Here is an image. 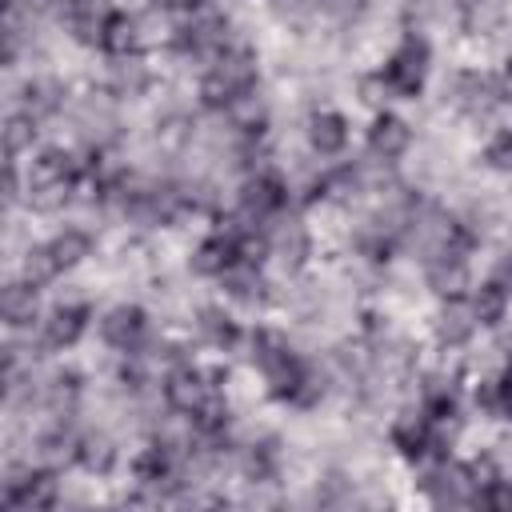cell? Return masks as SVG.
<instances>
[{
  "label": "cell",
  "mask_w": 512,
  "mask_h": 512,
  "mask_svg": "<svg viewBox=\"0 0 512 512\" xmlns=\"http://www.w3.org/2000/svg\"><path fill=\"white\" fill-rule=\"evenodd\" d=\"M104 48H108L112 56H132V52H140V48H144V44H140V20H136V16L116 12V16L108 20Z\"/></svg>",
  "instance_id": "obj_23"
},
{
  "label": "cell",
  "mask_w": 512,
  "mask_h": 512,
  "mask_svg": "<svg viewBox=\"0 0 512 512\" xmlns=\"http://www.w3.org/2000/svg\"><path fill=\"white\" fill-rule=\"evenodd\" d=\"M64 4L68 0H24V8H32V12H64Z\"/></svg>",
  "instance_id": "obj_39"
},
{
  "label": "cell",
  "mask_w": 512,
  "mask_h": 512,
  "mask_svg": "<svg viewBox=\"0 0 512 512\" xmlns=\"http://www.w3.org/2000/svg\"><path fill=\"white\" fill-rule=\"evenodd\" d=\"M468 472H472V484H476L480 492L500 476V472H496V464H492V456H476V460L468 464Z\"/></svg>",
  "instance_id": "obj_36"
},
{
  "label": "cell",
  "mask_w": 512,
  "mask_h": 512,
  "mask_svg": "<svg viewBox=\"0 0 512 512\" xmlns=\"http://www.w3.org/2000/svg\"><path fill=\"white\" fill-rule=\"evenodd\" d=\"M172 12H196L200 8V0H164Z\"/></svg>",
  "instance_id": "obj_41"
},
{
  "label": "cell",
  "mask_w": 512,
  "mask_h": 512,
  "mask_svg": "<svg viewBox=\"0 0 512 512\" xmlns=\"http://www.w3.org/2000/svg\"><path fill=\"white\" fill-rule=\"evenodd\" d=\"M52 256H56V264L60 268H72V264H80L88 252H92V236L88 232H80V228H64V232H56L52 236Z\"/></svg>",
  "instance_id": "obj_24"
},
{
  "label": "cell",
  "mask_w": 512,
  "mask_h": 512,
  "mask_svg": "<svg viewBox=\"0 0 512 512\" xmlns=\"http://www.w3.org/2000/svg\"><path fill=\"white\" fill-rule=\"evenodd\" d=\"M504 380H512V356H508V372H504Z\"/></svg>",
  "instance_id": "obj_42"
},
{
  "label": "cell",
  "mask_w": 512,
  "mask_h": 512,
  "mask_svg": "<svg viewBox=\"0 0 512 512\" xmlns=\"http://www.w3.org/2000/svg\"><path fill=\"white\" fill-rule=\"evenodd\" d=\"M212 388H216V384H204V376H200L196 368H172V372L164 376V400H168V408H172V412H184L188 420L200 412V404L208 400Z\"/></svg>",
  "instance_id": "obj_6"
},
{
  "label": "cell",
  "mask_w": 512,
  "mask_h": 512,
  "mask_svg": "<svg viewBox=\"0 0 512 512\" xmlns=\"http://www.w3.org/2000/svg\"><path fill=\"white\" fill-rule=\"evenodd\" d=\"M268 252L280 260L284 272H296L308 256V232L296 224V220H276L268 228Z\"/></svg>",
  "instance_id": "obj_11"
},
{
  "label": "cell",
  "mask_w": 512,
  "mask_h": 512,
  "mask_svg": "<svg viewBox=\"0 0 512 512\" xmlns=\"http://www.w3.org/2000/svg\"><path fill=\"white\" fill-rule=\"evenodd\" d=\"M76 392H80V388H76V380H72V376H56V380L44 388V408H48L52 416H60V420H64V416L72 412V404H76Z\"/></svg>",
  "instance_id": "obj_31"
},
{
  "label": "cell",
  "mask_w": 512,
  "mask_h": 512,
  "mask_svg": "<svg viewBox=\"0 0 512 512\" xmlns=\"http://www.w3.org/2000/svg\"><path fill=\"white\" fill-rule=\"evenodd\" d=\"M32 140H36V116H28V112L8 116V124H4V148H8V156L28 152Z\"/></svg>",
  "instance_id": "obj_28"
},
{
  "label": "cell",
  "mask_w": 512,
  "mask_h": 512,
  "mask_svg": "<svg viewBox=\"0 0 512 512\" xmlns=\"http://www.w3.org/2000/svg\"><path fill=\"white\" fill-rule=\"evenodd\" d=\"M476 332V316H472V304H460L456 296L440 308V316H436V336H440V344H448V348H460V344H468V336Z\"/></svg>",
  "instance_id": "obj_16"
},
{
  "label": "cell",
  "mask_w": 512,
  "mask_h": 512,
  "mask_svg": "<svg viewBox=\"0 0 512 512\" xmlns=\"http://www.w3.org/2000/svg\"><path fill=\"white\" fill-rule=\"evenodd\" d=\"M60 100H64V88L56 80H28V88H24V112L28 116H48L60 108Z\"/></svg>",
  "instance_id": "obj_26"
},
{
  "label": "cell",
  "mask_w": 512,
  "mask_h": 512,
  "mask_svg": "<svg viewBox=\"0 0 512 512\" xmlns=\"http://www.w3.org/2000/svg\"><path fill=\"white\" fill-rule=\"evenodd\" d=\"M60 16L68 20V32H72L80 44H104V32H108V20H112V16H108L96 0H68Z\"/></svg>",
  "instance_id": "obj_13"
},
{
  "label": "cell",
  "mask_w": 512,
  "mask_h": 512,
  "mask_svg": "<svg viewBox=\"0 0 512 512\" xmlns=\"http://www.w3.org/2000/svg\"><path fill=\"white\" fill-rule=\"evenodd\" d=\"M4 200H8V204L20 200V184H16V168H12V164L4 168Z\"/></svg>",
  "instance_id": "obj_38"
},
{
  "label": "cell",
  "mask_w": 512,
  "mask_h": 512,
  "mask_svg": "<svg viewBox=\"0 0 512 512\" xmlns=\"http://www.w3.org/2000/svg\"><path fill=\"white\" fill-rule=\"evenodd\" d=\"M140 84H144L140 64H116V88L120 92H140Z\"/></svg>",
  "instance_id": "obj_37"
},
{
  "label": "cell",
  "mask_w": 512,
  "mask_h": 512,
  "mask_svg": "<svg viewBox=\"0 0 512 512\" xmlns=\"http://www.w3.org/2000/svg\"><path fill=\"white\" fill-rule=\"evenodd\" d=\"M428 496H432V504H440V508H464V504H476V500H480V488L472 484L468 464H448V460H440L436 472L428 476Z\"/></svg>",
  "instance_id": "obj_5"
},
{
  "label": "cell",
  "mask_w": 512,
  "mask_h": 512,
  "mask_svg": "<svg viewBox=\"0 0 512 512\" xmlns=\"http://www.w3.org/2000/svg\"><path fill=\"white\" fill-rule=\"evenodd\" d=\"M452 100L468 116H488L504 96H500V84L492 76H484V72H460L456 84H452Z\"/></svg>",
  "instance_id": "obj_7"
},
{
  "label": "cell",
  "mask_w": 512,
  "mask_h": 512,
  "mask_svg": "<svg viewBox=\"0 0 512 512\" xmlns=\"http://www.w3.org/2000/svg\"><path fill=\"white\" fill-rule=\"evenodd\" d=\"M60 272V264H56V256H52V248L44 244V248H28L24 252V264H20V276L32 284V288H40V284H48L52 276Z\"/></svg>",
  "instance_id": "obj_27"
},
{
  "label": "cell",
  "mask_w": 512,
  "mask_h": 512,
  "mask_svg": "<svg viewBox=\"0 0 512 512\" xmlns=\"http://www.w3.org/2000/svg\"><path fill=\"white\" fill-rule=\"evenodd\" d=\"M500 96L512 104V64H508V68H504V76H500Z\"/></svg>",
  "instance_id": "obj_40"
},
{
  "label": "cell",
  "mask_w": 512,
  "mask_h": 512,
  "mask_svg": "<svg viewBox=\"0 0 512 512\" xmlns=\"http://www.w3.org/2000/svg\"><path fill=\"white\" fill-rule=\"evenodd\" d=\"M240 472H244L252 484L272 480V472H276V456H272V448H268V444H248L244 456H240Z\"/></svg>",
  "instance_id": "obj_29"
},
{
  "label": "cell",
  "mask_w": 512,
  "mask_h": 512,
  "mask_svg": "<svg viewBox=\"0 0 512 512\" xmlns=\"http://www.w3.org/2000/svg\"><path fill=\"white\" fill-rule=\"evenodd\" d=\"M144 312L136 308V304H116L104 320H100V332H104V340L112 344V348H120V352H132L136 344H140V336H144Z\"/></svg>",
  "instance_id": "obj_12"
},
{
  "label": "cell",
  "mask_w": 512,
  "mask_h": 512,
  "mask_svg": "<svg viewBox=\"0 0 512 512\" xmlns=\"http://www.w3.org/2000/svg\"><path fill=\"white\" fill-rule=\"evenodd\" d=\"M380 76H384V84H388L396 96H416L420 84H424V76H428V44H424L420 36H408V40L392 52V60H388V68H384Z\"/></svg>",
  "instance_id": "obj_3"
},
{
  "label": "cell",
  "mask_w": 512,
  "mask_h": 512,
  "mask_svg": "<svg viewBox=\"0 0 512 512\" xmlns=\"http://www.w3.org/2000/svg\"><path fill=\"white\" fill-rule=\"evenodd\" d=\"M248 88H256V56L248 52V48H240V44H232L228 52H220L216 60H212V68L204 72V80H200V100L208 104V108H228L240 92H248Z\"/></svg>",
  "instance_id": "obj_1"
},
{
  "label": "cell",
  "mask_w": 512,
  "mask_h": 512,
  "mask_svg": "<svg viewBox=\"0 0 512 512\" xmlns=\"http://www.w3.org/2000/svg\"><path fill=\"white\" fill-rule=\"evenodd\" d=\"M228 116H232V128L236 132H244V136H256L260 128H264V116H268V104H264V96L256 92V88H248V92H240L228 108H224Z\"/></svg>",
  "instance_id": "obj_21"
},
{
  "label": "cell",
  "mask_w": 512,
  "mask_h": 512,
  "mask_svg": "<svg viewBox=\"0 0 512 512\" xmlns=\"http://www.w3.org/2000/svg\"><path fill=\"white\" fill-rule=\"evenodd\" d=\"M316 4H320V12L332 16V20H356V16L364 12V0H316Z\"/></svg>",
  "instance_id": "obj_35"
},
{
  "label": "cell",
  "mask_w": 512,
  "mask_h": 512,
  "mask_svg": "<svg viewBox=\"0 0 512 512\" xmlns=\"http://www.w3.org/2000/svg\"><path fill=\"white\" fill-rule=\"evenodd\" d=\"M0 312H4V324L8 328H28L36 320V288L28 280L8 284L4 288V300H0Z\"/></svg>",
  "instance_id": "obj_20"
},
{
  "label": "cell",
  "mask_w": 512,
  "mask_h": 512,
  "mask_svg": "<svg viewBox=\"0 0 512 512\" xmlns=\"http://www.w3.org/2000/svg\"><path fill=\"white\" fill-rule=\"evenodd\" d=\"M76 460H80L88 472L104 476V472L116 464V448H112V440H108V436L92 432V436H80V452H76Z\"/></svg>",
  "instance_id": "obj_25"
},
{
  "label": "cell",
  "mask_w": 512,
  "mask_h": 512,
  "mask_svg": "<svg viewBox=\"0 0 512 512\" xmlns=\"http://www.w3.org/2000/svg\"><path fill=\"white\" fill-rule=\"evenodd\" d=\"M308 144H312L320 156H336V152L348 144V124H344V116H336V112H316V116L308 120Z\"/></svg>",
  "instance_id": "obj_18"
},
{
  "label": "cell",
  "mask_w": 512,
  "mask_h": 512,
  "mask_svg": "<svg viewBox=\"0 0 512 512\" xmlns=\"http://www.w3.org/2000/svg\"><path fill=\"white\" fill-rule=\"evenodd\" d=\"M480 504L484 508H496V512H512V480H492L484 492H480Z\"/></svg>",
  "instance_id": "obj_33"
},
{
  "label": "cell",
  "mask_w": 512,
  "mask_h": 512,
  "mask_svg": "<svg viewBox=\"0 0 512 512\" xmlns=\"http://www.w3.org/2000/svg\"><path fill=\"white\" fill-rule=\"evenodd\" d=\"M408 144H412V128H408L400 116L380 112V116L372 120V128H368V148H372L376 160H396V156L408 152Z\"/></svg>",
  "instance_id": "obj_10"
},
{
  "label": "cell",
  "mask_w": 512,
  "mask_h": 512,
  "mask_svg": "<svg viewBox=\"0 0 512 512\" xmlns=\"http://www.w3.org/2000/svg\"><path fill=\"white\" fill-rule=\"evenodd\" d=\"M232 260H240V236H236V232H216V236H208V240L192 252V268H196L200 276H220Z\"/></svg>",
  "instance_id": "obj_14"
},
{
  "label": "cell",
  "mask_w": 512,
  "mask_h": 512,
  "mask_svg": "<svg viewBox=\"0 0 512 512\" xmlns=\"http://www.w3.org/2000/svg\"><path fill=\"white\" fill-rule=\"evenodd\" d=\"M252 360H256V368L264 372L272 396H284V400L296 396V388H300V380H304V364L292 356V348H288V340H284L280 332L260 328V332L252 336Z\"/></svg>",
  "instance_id": "obj_2"
},
{
  "label": "cell",
  "mask_w": 512,
  "mask_h": 512,
  "mask_svg": "<svg viewBox=\"0 0 512 512\" xmlns=\"http://www.w3.org/2000/svg\"><path fill=\"white\" fill-rule=\"evenodd\" d=\"M84 308L80 304H60V308H52V316L44 320V344L48 348H68V344H76L80 340V332H84Z\"/></svg>",
  "instance_id": "obj_17"
},
{
  "label": "cell",
  "mask_w": 512,
  "mask_h": 512,
  "mask_svg": "<svg viewBox=\"0 0 512 512\" xmlns=\"http://www.w3.org/2000/svg\"><path fill=\"white\" fill-rule=\"evenodd\" d=\"M484 160L492 168H500V172H512V132H496L488 140V148H484Z\"/></svg>",
  "instance_id": "obj_32"
},
{
  "label": "cell",
  "mask_w": 512,
  "mask_h": 512,
  "mask_svg": "<svg viewBox=\"0 0 512 512\" xmlns=\"http://www.w3.org/2000/svg\"><path fill=\"white\" fill-rule=\"evenodd\" d=\"M284 200H288L284 184H280L272 172H256V176H248L244 188H240V216H244L248 224L276 220V212L284 208Z\"/></svg>",
  "instance_id": "obj_4"
},
{
  "label": "cell",
  "mask_w": 512,
  "mask_h": 512,
  "mask_svg": "<svg viewBox=\"0 0 512 512\" xmlns=\"http://www.w3.org/2000/svg\"><path fill=\"white\" fill-rule=\"evenodd\" d=\"M4 504L12 508H52L56 504V480L48 472H12L4 484Z\"/></svg>",
  "instance_id": "obj_8"
},
{
  "label": "cell",
  "mask_w": 512,
  "mask_h": 512,
  "mask_svg": "<svg viewBox=\"0 0 512 512\" xmlns=\"http://www.w3.org/2000/svg\"><path fill=\"white\" fill-rule=\"evenodd\" d=\"M392 444L404 456H424L432 448V416H428V408H404L392 420Z\"/></svg>",
  "instance_id": "obj_9"
},
{
  "label": "cell",
  "mask_w": 512,
  "mask_h": 512,
  "mask_svg": "<svg viewBox=\"0 0 512 512\" xmlns=\"http://www.w3.org/2000/svg\"><path fill=\"white\" fill-rule=\"evenodd\" d=\"M472 316L476 324H500L504 320V308H508V292L500 280H484L480 288H472Z\"/></svg>",
  "instance_id": "obj_22"
},
{
  "label": "cell",
  "mask_w": 512,
  "mask_h": 512,
  "mask_svg": "<svg viewBox=\"0 0 512 512\" xmlns=\"http://www.w3.org/2000/svg\"><path fill=\"white\" fill-rule=\"evenodd\" d=\"M220 284L228 296L244 300V304H256L260 292H264V280H260V268L252 260H232L224 272H220Z\"/></svg>",
  "instance_id": "obj_19"
},
{
  "label": "cell",
  "mask_w": 512,
  "mask_h": 512,
  "mask_svg": "<svg viewBox=\"0 0 512 512\" xmlns=\"http://www.w3.org/2000/svg\"><path fill=\"white\" fill-rule=\"evenodd\" d=\"M188 136H192V120H184V116H172V120L160 124V144L164 148H180Z\"/></svg>",
  "instance_id": "obj_34"
},
{
  "label": "cell",
  "mask_w": 512,
  "mask_h": 512,
  "mask_svg": "<svg viewBox=\"0 0 512 512\" xmlns=\"http://www.w3.org/2000/svg\"><path fill=\"white\" fill-rule=\"evenodd\" d=\"M196 324H200V336H204L208 344H216V348H228V344L236 340V324H232L220 308H204Z\"/></svg>",
  "instance_id": "obj_30"
},
{
  "label": "cell",
  "mask_w": 512,
  "mask_h": 512,
  "mask_svg": "<svg viewBox=\"0 0 512 512\" xmlns=\"http://www.w3.org/2000/svg\"><path fill=\"white\" fill-rule=\"evenodd\" d=\"M80 176V164L72 152H60V148H48L44 156L32 160V172H28V188H44V184H76Z\"/></svg>",
  "instance_id": "obj_15"
}]
</instances>
